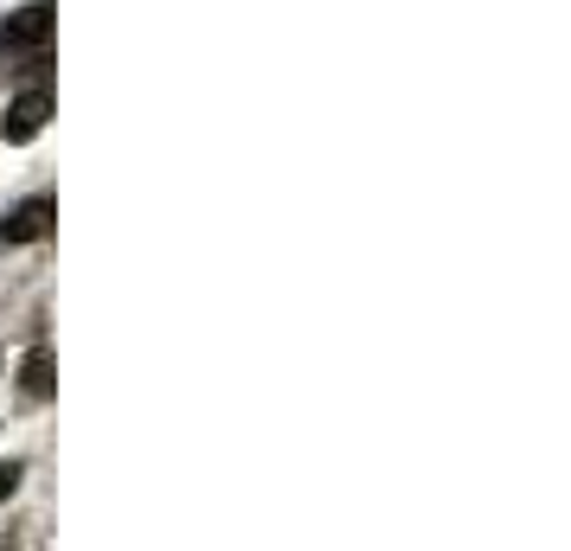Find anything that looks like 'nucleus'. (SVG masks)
<instances>
[{"label": "nucleus", "instance_id": "f257e3e1", "mask_svg": "<svg viewBox=\"0 0 571 551\" xmlns=\"http://www.w3.org/2000/svg\"><path fill=\"white\" fill-rule=\"evenodd\" d=\"M46 116H52V97H46V90H26V97H13V110L0 116V136L13 141V148H26V141L46 129Z\"/></svg>", "mask_w": 571, "mask_h": 551}, {"label": "nucleus", "instance_id": "f03ea898", "mask_svg": "<svg viewBox=\"0 0 571 551\" xmlns=\"http://www.w3.org/2000/svg\"><path fill=\"white\" fill-rule=\"evenodd\" d=\"M52 0H33V7H20L7 26H0V46H13V52H33V46H46V33H52Z\"/></svg>", "mask_w": 571, "mask_h": 551}, {"label": "nucleus", "instance_id": "7ed1b4c3", "mask_svg": "<svg viewBox=\"0 0 571 551\" xmlns=\"http://www.w3.org/2000/svg\"><path fill=\"white\" fill-rule=\"evenodd\" d=\"M52 212H59L52 200H26V206L0 225V244H33V238H46V231H52Z\"/></svg>", "mask_w": 571, "mask_h": 551}, {"label": "nucleus", "instance_id": "20e7f679", "mask_svg": "<svg viewBox=\"0 0 571 551\" xmlns=\"http://www.w3.org/2000/svg\"><path fill=\"white\" fill-rule=\"evenodd\" d=\"M20 392H26V398H52V353H46V346L26 353V366H20Z\"/></svg>", "mask_w": 571, "mask_h": 551}, {"label": "nucleus", "instance_id": "39448f33", "mask_svg": "<svg viewBox=\"0 0 571 551\" xmlns=\"http://www.w3.org/2000/svg\"><path fill=\"white\" fill-rule=\"evenodd\" d=\"M20 475H26L20 462H0V500H13V494H20Z\"/></svg>", "mask_w": 571, "mask_h": 551}]
</instances>
